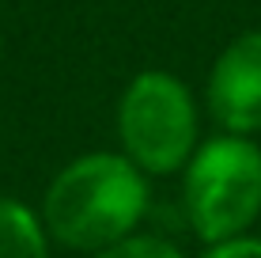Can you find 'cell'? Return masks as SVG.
I'll list each match as a JSON object with an SVG mask.
<instances>
[{"label":"cell","instance_id":"1","mask_svg":"<svg viewBox=\"0 0 261 258\" xmlns=\"http://www.w3.org/2000/svg\"><path fill=\"white\" fill-rule=\"evenodd\" d=\"M151 179L121 152H84L49 179L38 217L49 243L95 254L118 239L140 232L151 205Z\"/></svg>","mask_w":261,"mask_h":258},{"label":"cell","instance_id":"2","mask_svg":"<svg viewBox=\"0 0 261 258\" xmlns=\"http://www.w3.org/2000/svg\"><path fill=\"white\" fill-rule=\"evenodd\" d=\"M182 213L201 243L254 232L261 217V145L242 133L201 137L182 167Z\"/></svg>","mask_w":261,"mask_h":258},{"label":"cell","instance_id":"3","mask_svg":"<svg viewBox=\"0 0 261 258\" xmlns=\"http://www.w3.org/2000/svg\"><path fill=\"white\" fill-rule=\"evenodd\" d=\"M118 145L148 179L182 175L201 145V106L170 68H144L118 95Z\"/></svg>","mask_w":261,"mask_h":258},{"label":"cell","instance_id":"4","mask_svg":"<svg viewBox=\"0 0 261 258\" xmlns=\"http://www.w3.org/2000/svg\"><path fill=\"white\" fill-rule=\"evenodd\" d=\"M204 106L223 133H261V27L235 34L216 53L204 80Z\"/></svg>","mask_w":261,"mask_h":258},{"label":"cell","instance_id":"5","mask_svg":"<svg viewBox=\"0 0 261 258\" xmlns=\"http://www.w3.org/2000/svg\"><path fill=\"white\" fill-rule=\"evenodd\" d=\"M53 243L38 209L0 194V258H49Z\"/></svg>","mask_w":261,"mask_h":258},{"label":"cell","instance_id":"6","mask_svg":"<svg viewBox=\"0 0 261 258\" xmlns=\"http://www.w3.org/2000/svg\"><path fill=\"white\" fill-rule=\"evenodd\" d=\"M87 258H186V254L178 251V247L170 243V239H163V236H151V232H133V236L118 239V243L102 247V251L87 254Z\"/></svg>","mask_w":261,"mask_h":258},{"label":"cell","instance_id":"7","mask_svg":"<svg viewBox=\"0 0 261 258\" xmlns=\"http://www.w3.org/2000/svg\"><path fill=\"white\" fill-rule=\"evenodd\" d=\"M197 258H261V236L242 232L231 239H216V243H204Z\"/></svg>","mask_w":261,"mask_h":258}]
</instances>
